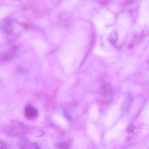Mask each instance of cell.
<instances>
[{"label":"cell","mask_w":149,"mask_h":149,"mask_svg":"<svg viewBox=\"0 0 149 149\" xmlns=\"http://www.w3.org/2000/svg\"><path fill=\"white\" fill-rule=\"evenodd\" d=\"M17 47L15 46L12 47L9 51L2 53L0 55L1 61H7L13 59L15 56Z\"/></svg>","instance_id":"3957f363"},{"label":"cell","mask_w":149,"mask_h":149,"mask_svg":"<svg viewBox=\"0 0 149 149\" xmlns=\"http://www.w3.org/2000/svg\"><path fill=\"white\" fill-rule=\"evenodd\" d=\"M56 148L59 149H68L70 148L69 144L67 142L60 141L56 142L55 144Z\"/></svg>","instance_id":"5b68a950"},{"label":"cell","mask_w":149,"mask_h":149,"mask_svg":"<svg viewBox=\"0 0 149 149\" xmlns=\"http://www.w3.org/2000/svg\"><path fill=\"white\" fill-rule=\"evenodd\" d=\"M6 132L10 135L18 136L23 135L26 132V129L24 125L20 123H15L8 126Z\"/></svg>","instance_id":"6da1fadb"},{"label":"cell","mask_w":149,"mask_h":149,"mask_svg":"<svg viewBox=\"0 0 149 149\" xmlns=\"http://www.w3.org/2000/svg\"><path fill=\"white\" fill-rule=\"evenodd\" d=\"M134 126L133 124H132L128 128L127 131L129 133L132 132L134 130Z\"/></svg>","instance_id":"52a82bcc"},{"label":"cell","mask_w":149,"mask_h":149,"mask_svg":"<svg viewBox=\"0 0 149 149\" xmlns=\"http://www.w3.org/2000/svg\"><path fill=\"white\" fill-rule=\"evenodd\" d=\"M0 149H9L10 148V146L7 143L2 141H0Z\"/></svg>","instance_id":"8992f818"},{"label":"cell","mask_w":149,"mask_h":149,"mask_svg":"<svg viewBox=\"0 0 149 149\" xmlns=\"http://www.w3.org/2000/svg\"><path fill=\"white\" fill-rule=\"evenodd\" d=\"M64 114L65 115V116L66 117V118L68 119V120L70 121H71V118L70 117V116L69 115L68 113H67L66 111H64Z\"/></svg>","instance_id":"ba28073f"},{"label":"cell","mask_w":149,"mask_h":149,"mask_svg":"<svg viewBox=\"0 0 149 149\" xmlns=\"http://www.w3.org/2000/svg\"><path fill=\"white\" fill-rule=\"evenodd\" d=\"M24 113L25 118L28 120H33L36 119L38 115L37 110L33 106L28 105L24 109Z\"/></svg>","instance_id":"7a4b0ae2"},{"label":"cell","mask_w":149,"mask_h":149,"mask_svg":"<svg viewBox=\"0 0 149 149\" xmlns=\"http://www.w3.org/2000/svg\"><path fill=\"white\" fill-rule=\"evenodd\" d=\"M19 146L22 148H40V146L37 143L30 142L28 140L22 139L19 142Z\"/></svg>","instance_id":"277c9868"}]
</instances>
